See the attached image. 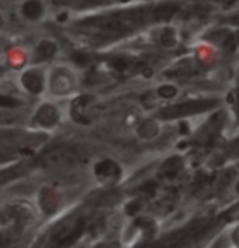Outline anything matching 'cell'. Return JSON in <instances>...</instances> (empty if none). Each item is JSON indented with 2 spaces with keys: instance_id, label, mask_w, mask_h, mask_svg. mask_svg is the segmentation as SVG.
<instances>
[{
  "instance_id": "13",
  "label": "cell",
  "mask_w": 239,
  "mask_h": 248,
  "mask_svg": "<svg viewBox=\"0 0 239 248\" xmlns=\"http://www.w3.org/2000/svg\"><path fill=\"white\" fill-rule=\"evenodd\" d=\"M10 63L13 65V67H21L23 63H25V54L21 52V50H18V49H15V50H12L10 52Z\"/></svg>"
},
{
  "instance_id": "3",
  "label": "cell",
  "mask_w": 239,
  "mask_h": 248,
  "mask_svg": "<svg viewBox=\"0 0 239 248\" xmlns=\"http://www.w3.org/2000/svg\"><path fill=\"white\" fill-rule=\"evenodd\" d=\"M77 162V154L73 149L60 146L52 151H48L41 159V164L49 169H70Z\"/></svg>"
},
{
  "instance_id": "2",
  "label": "cell",
  "mask_w": 239,
  "mask_h": 248,
  "mask_svg": "<svg viewBox=\"0 0 239 248\" xmlns=\"http://www.w3.org/2000/svg\"><path fill=\"white\" fill-rule=\"evenodd\" d=\"M46 85L49 86V91L54 96H67L77 86V77L72 68L65 67V65H57L51 70Z\"/></svg>"
},
{
  "instance_id": "10",
  "label": "cell",
  "mask_w": 239,
  "mask_h": 248,
  "mask_svg": "<svg viewBox=\"0 0 239 248\" xmlns=\"http://www.w3.org/2000/svg\"><path fill=\"white\" fill-rule=\"evenodd\" d=\"M25 169H26V167L23 166V164L8 166V167H5V169H2V170H0V186L10 184V182L18 179L20 175H23V174H25Z\"/></svg>"
},
{
  "instance_id": "14",
  "label": "cell",
  "mask_w": 239,
  "mask_h": 248,
  "mask_svg": "<svg viewBox=\"0 0 239 248\" xmlns=\"http://www.w3.org/2000/svg\"><path fill=\"white\" fill-rule=\"evenodd\" d=\"M17 106H20V101H17L15 97L0 94V107H3V109H13Z\"/></svg>"
},
{
  "instance_id": "1",
  "label": "cell",
  "mask_w": 239,
  "mask_h": 248,
  "mask_svg": "<svg viewBox=\"0 0 239 248\" xmlns=\"http://www.w3.org/2000/svg\"><path fill=\"white\" fill-rule=\"evenodd\" d=\"M36 209L25 201H17V203L8 204L0 213V224L8 229L13 235H20L26 229H30L36 222Z\"/></svg>"
},
{
  "instance_id": "4",
  "label": "cell",
  "mask_w": 239,
  "mask_h": 248,
  "mask_svg": "<svg viewBox=\"0 0 239 248\" xmlns=\"http://www.w3.org/2000/svg\"><path fill=\"white\" fill-rule=\"evenodd\" d=\"M60 110L52 102H43L33 114V125L43 128V130H52L60 124Z\"/></svg>"
},
{
  "instance_id": "8",
  "label": "cell",
  "mask_w": 239,
  "mask_h": 248,
  "mask_svg": "<svg viewBox=\"0 0 239 248\" xmlns=\"http://www.w3.org/2000/svg\"><path fill=\"white\" fill-rule=\"evenodd\" d=\"M44 3L41 0H25L21 5V15L30 21H37L44 16Z\"/></svg>"
},
{
  "instance_id": "11",
  "label": "cell",
  "mask_w": 239,
  "mask_h": 248,
  "mask_svg": "<svg viewBox=\"0 0 239 248\" xmlns=\"http://www.w3.org/2000/svg\"><path fill=\"white\" fill-rule=\"evenodd\" d=\"M90 102H91V97L88 94L80 96L72 102V117L75 120H78V122L83 120V112H85L86 106L90 104Z\"/></svg>"
},
{
  "instance_id": "7",
  "label": "cell",
  "mask_w": 239,
  "mask_h": 248,
  "mask_svg": "<svg viewBox=\"0 0 239 248\" xmlns=\"http://www.w3.org/2000/svg\"><path fill=\"white\" fill-rule=\"evenodd\" d=\"M57 52H59V46L55 41L43 39L37 43L34 52H33V57H34V62H48Z\"/></svg>"
},
{
  "instance_id": "6",
  "label": "cell",
  "mask_w": 239,
  "mask_h": 248,
  "mask_svg": "<svg viewBox=\"0 0 239 248\" xmlns=\"http://www.w3.org/2000/svg\"><path fill=\"white\" fill-rule=\"evenodd\" d=\"M21 88L33 96H39L46 88V77L39 68H28L20 77Z\"/></svg>"
},
{
  "instance_id": "5",
  "label": "cell",
  "mask_w": 239,
  "mask_h": 248,
  "mask_svg": "<svg viewBox=\"0 0 239 248\" xmlns=\"http://www.w3.org/2000/svg\"><path fill=\"white\" fill-rule=\"evenodd\" d=\"M60 203H62V195L55 186H44L37 193V206L44 216H52L57 213Z\"/></svg>"
},
{
  "instance_id": "12",
  "label": "cell",
  "mask_w": 239,
  "mask_h": 248,
  "mask_svg": "<svg viewBox=\"0 0 239 248\" xmlns=\"http://www.w3.org/2000/svg\"><path fill=\"white\" fill-rule=\"evenodd\" d=\"M15 156H17V148L0 143V162H2V161H8V159H12V157H15Z\"/></svg>"
},
{
  "instance_id": "9",
  "label": "cell",
  "mask_w": 239,
  "mask_h": 248,
  "mask_svg": "<svg viewBox=\"0 0 239 248\" xmlns=\"http://www.w3.org/2000/svg\"><path fill=\"white\" fill-rule=\"evenodd\" d=\"M95 172L96 177L102 184H109V182H112L117 177L119 169H117V166L112 161H101L100 164H96Z\"/></svg>"
}]
</instances>
